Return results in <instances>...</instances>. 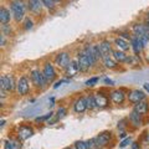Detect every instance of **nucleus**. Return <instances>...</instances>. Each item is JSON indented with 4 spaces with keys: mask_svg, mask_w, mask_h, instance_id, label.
<instances>
[{
    "mask_svg": "<svg viewBox=\"0 0 149 149\" xmlns=\"http://www.w3.org/2000/svg\"><path fill=\"white\" fill-rule=\"evenodd\" d=\"M11 13L14 15V19L19 22L24 19L25 15V11H26V5L22 0H14L11 3Z\"/></svg>",
    "mask_w": 149,
    "mask_h": 149,
    "instance_id": "f257e3e1",
    "label": "nucleus"
},
{
    "mask_svg": "<svg viewBox=\"0 0 149 149\" xmlns=\"http://www.w3.org/2000/svg\"><path fill=\"white\" fill-rule=\"evenodd\" d=\"M30 77H31V82L37 88H45L46 85H47V80L45 78L44 73L40 72L39 70H32Z\"/></svg>",
    "mask_w": 149,
    "mask_h": 149,
    "instance_id": "f03ea898",
    "label": "nucleus"
},
{
    "mask_svg": "<svg viewBox=\"0 0 149 149\" xmlns=\"http://www.w3.org/2000/svg\"><path fill=\"white\" fill-rule=\"evenodd\" d=\"M16 83L17 82H15L13 74H3L1 78H0V87H1V90L6 91V92L15 90Z\"/></svg>",
    "mask_w": 149,
    "mask_h": 149,
    "instance_id": "7ed1b4c3",
    "label": "nucleus"
},
{
    "mask_svg": "<svg viewBox=\"0 0 149 149\" xmlns=\"http://www.w3.org/2000/svg\"><path fill=\"white\" fill-rule=\"evenodd\" d=\"M16 90H17V93L20 96H25L29 93V90H30V82H29V78L26 76H22L19 78V81L16 83Z\"/></svg>",
    "mask_w": 149,
    "mask_h": 149,
    "instance_id": "20e7f679",
    "label": "nucleus"
},
{
    "mask_svg": "<svg viewBox=\"0 0 149 149\" xmlns=\"http://www.w3.org/2000/svg\"><path fill=\"white\" fill-rule=\"evenodd\" d=\"M77 63H78V67H80V71L81 72H87L88 70H90V67L92 66V63L90 61V58H88V56L83 52L78 55V57H77Z\"/></svg>",
    "mask_w": 149,
    "mask_h": 149,
    "instance_id": "39448f33",
    "label": "nucleus"
},
{
    "mask_svg": "<svg viewBox=\"0 0 149 149\" xmlns=\"http://www.w3.org/2000/svg\"><path fill=\"white\" fill-rule=\"evenodd\" d=\"M55 63L57 65L58 67H61V68L65 70L70 63H71V57H70V55L67 52H60L57 56H56Z\"/></svg>",
    "mask_w": 149,
    "mask_h": 149,
    "instance_id": "423d86ee",
    "label": "nucleus"
},
{
    "mask_svg": "<svg viewBox=\"0 0 149 149\" xmlns=\"http://www.w3.org/2000/svg\"><path fill=\"white\" fill-rule=\"evenodd\" d=\"M42 73H44V76L45 78L47 80V82H52L55 78H56V71H55V67H54V65L52 63H45V66H44V70H42Z\"/></svg>",
    "mask_w": 149,
    "mask_h": 149,
    "instance_id": "0eeeda50",
    "label": "nucleus"
},
{
    "mask_svg": "<svg viewBox=\"0 0 149 149\" xmlns=\"http://www.w3.org/2000/svg\"><path fill=\"white\" fill-rule=\"evenodd\" d=\"M32 134H34V129L31 127H29V125H21L17 130V139H20V141H26V139H29Z\"/></svg>",
    "mask_w": 149,
    "mask_h": 149,
    "instance_id": "6e6552de",
    "label": "nucleus"
},
{
    "mask_svg": "<svg viewBox=\"0 0 149 149\" xmlns=\"http://www.w3.org/2000/svg\"><path fill=\"white\" fill-rule=\"evenodd\" d=\"M95 100H96L97 108H106L109 103V97L106 96L104 93H102V92L95 93Z\"/></svg>",
    "mask_w": 149,
    "mask_h": 149,
    "instance_id": "1a4fd4ad",
    "label": "nucleus"
},
{
    "mask_svg": "<svg viewBox=\"0 0 149 149\" xmlns=\"http://www.w3.org/2000/svg\"><path fill=\"white\" fill-rule=\"evenodd\" d=\"M109 98L113 103L120 104V103H123V101L125 98V93L122 90H114V91H112L109 93Z\"/></svg>",
    "mask_w": 149,
    "mask_h": 149,
    "instance_id": "9d476101",
    "label": "nucleus"
},
{
    "mask_svg": "<svg viewBox=\"0 0 149 149\" xmlns=\"http://www.w3.org/2000/svg\"><path fill=\"white\" fill-rule=\"evenodd\" d=\"M111 138H112V133L111 132H102L96 137V141L102 148H103V147H107L109 144Z\"/></svg>",
    "mask_w": 149,
    "mask_h": 149,
    "instance_id": "9b49d317",
    "label": "nucleus"
},
{
    "mask_svg": "<svg viewBox=\"0 0 149 149\" xmlns=\"http://www.w3.org/2000/svg\"><path fill=\"white\" fill-rule=\"evenodd\" d=\"M144 98H146V95H144V92L143 91H139V90H134L132 91L128 95V100L129 102H132V103H138V102H141L143 101Z\"/></svg>",
    "mask_w": 149,
    "mask_h": 149,
    "instance_id": "f8f14e48",
    "label": "nucleus"
},
{
    "mask_svg": "<svg viewBox=\"0 0 149 149\" xmlns=\"http://www.w3.org/2000/svg\"><path fill=\"white\" fill-rule=\"evenodd\" d=\"M88 108L87 107V102H86V97H80L73 104V109L76 113H83L86 109Z\"/></svg>",
    "mask_w": 149,
    "mask_h": 149,
    "instance_id": "ddd939ff",
    "label": "nucleus"
},
{
    "mask_svg": "<svg viewBox=\"0 0 149 149\" xmlns=\"http://www.w3.org/2000/svg\"><path fill=\"white\" fill-rule=\"evenodd\" d=\"M42 0H29V3H27V8H29V10L35 13V14H39L41 13V9H42Z\"/></svg>",
    "mask_w": 149,
    "mask_h": 149,
    "instance_id": "4468645a",
    "label": "nucleus"
},
{
    "mask_svg": "<svg viewBox=\"0 0 149 149\" xmlns=\"http://www.w3.org/2000/svg\"><path fill=\"white\" fill-rule=\"evenodd\" d=\"M129 122L132 123L136 128H139L141 125H143V119H142V114L137 113L136 111H133L132 113L129 114Z\"/></svg>",
    "mask_w": 149,
    "mask_h": 149,
    "instance_id": "2eb2a0df",
    "label": "nucleus"
},
{
    "mask_svg": "<svg viewBox=\"0 0 149 149\" xmlns=\"http://www.w3.org/2000/svg\"><path fill=\"white\" fill-rule=\"evenodd\" d=\"M80 71V67H78V63L77 61H71V63L65 68V72H66V76L67 77H73L76 76L77 72Z\"/></svg>",
    "mask_w": 149,
    "mask_h": 149,
    "instance_id": "dca6fc26",
    "label": "nucleus"
},
{
    "mask_svg": "<svg viewBox=\"0 0 149 149\" xmlns=\"http://www.w3.org/2000/svg\"><path fill=\"white\" fill-rule=\"evenodd\" d=\"M148 109H149V103L148 102H146V101H141V102H138V103H136L134 104V108H133V111H136L137 113H139V114H142V116H144L148 112Z\"/></svg>",
    "mask_w": 149,
    "mask_h": 149,
    "instance_id": "f3484780",
    "label": "nucleus"
},
{
    "mask_svg": "<svg viewBox=\"0 0 149 149\" xmlns=\"http://www.w3.org/2000/svg\"><path fill=\"white\" fill-rule=\"evenodd\" d=\"M100 51H101L102 58L107 57V56H109V54L113 52V51H112V46L108 41H103V42L100 44Z\"/></svg>",
    "mask_w": 149,
    "mask_h": 149,
    "instance_id": "a211bd4d",
    "label": "nucleus"
},
{
    "mask_svg": "<svg viewBox=\"0 0 149 149\" xmlns=\"http://www.w3.org/2000/svg\"><path fill=\"white\" fill-rule=\"evenodd\" d=\"M133 32L137 36H142V35L149 36V26L142 25V24H136V25L133 26Z\"/></svg>",
    "mask_w": 149,
    "mask_h": 149,
    "instance_id": "6ab92c4d",
    "label": "nucleus"
},
{
    "mask_svg": "<svg viewBox=\"0 0 149 149\" xmlns=\"http://www.w3.org/2000/svg\"><path fill=\"white\" fill-rule=\"evenodd\" d=\"M143 47H144V45H143V42L141 41V39H139L137 35L132 36V49H133V51H134V54L138 55V54L142 51Z\"/></svg>",
    "mask_w": 149,
    "mask_h": 149,
    "instance_id": "aec40b11",
    "label": "nucleus"
},
{
    "mask_svg": "<svg viewBox=\"0 0 149 149\" xmlns=\"http://www.w3.org/2000/svg\"><path fill=\"white\" fill-rule=\"evenodd\" d=\"M114 45L118 47V50H120V51H127V50H129V42L127 40H124V39H122V37H117V39L114 40Z\"/></svg>",
    "mask_w": 149,
    "mask_h": 149,
    "instance_id": "412c9836",
    "label": "nucleus"
},
{
    "mask_svg": "<svg viewBox=\"0 0 149 149\" xmlns=\"http://www.w3.org/2000/svg\"><path fill=\"white\" fill-rule=\"evenodd\" d=\"M10 11L8 10L5 8H1L0 9V22L3 25H6L9 21H10Z\"/></svg>",
    "mask_w": 149,
    "mask_h": 149,
    "instance_id": "4be33fe9",
    "label": "nucleus"
},
{
    "mask_svg": "<svg viewBox=\"0 0 149 149\" xmlns=\"http://www.w3.org/2000/svg\"><path fill=\"white\" fill-rule=\"evenodd\" d=\"M4 149H21V141H5L4 142Z\"/></svg>",
    "mask_w": 149,
    "mask_h": 149,
    "instance_id": "5701e85b",
    "label": "nucleus"
},
{
    "mask_svg": "<svg viewBox=\"0 0 149 149\" xmlns=\"http://www.w3.org/2000/svg\"><path fill=\"white\" fill-rule=\"evenodd\" d=\"M66 114H67V109L65 108V107H60L58 111H57V113H56V117H55L52 120H51V122H49V124H52V123H55V122H57V120L62 119Z\"/></svg>",
    "mask_w": 149,
    "mask_h": 149,
    "instance_id": "b1692460",
    "label": "nucleus"
},
{
    "mask_svg": "<svg viewBox=\"0 0 149 149\" xmlns=\"http://www.w3.org/2000/svg\"><path fill=\"white\" fill-rule=\"evenodd\" d=\"M112 55H113V57L117 60V61H119V62H125V60H127V57H128V56L124 54V51H120V50L113 51Z\"/></svg>",
    "mask_w": 149,
    "mask_h": 149,
    "instance_id": "393cba45",
    "label": "nucleus"
},
{
    "mask_svg": "<svg viewBox=\"0 0 149 149\" xmlns=\"http://www.w3.org/2000/svg\"><path fill=\"white\" fill-rule=\"evenodd\" d=\"M102 60H103V63L107 68H116L117 67V60L116 58H112L109 56H107V57L102 58Z\"/></svg>",
    "mask_w": 149,
    "mask_h": 149,
    "instance_id": "a878e982",
    "label": "nucleus"
},
{
    "mask_svg": "<svg viewBox=\"0 0 149 149\" xmlns=\"http://www.w3.org/2000/svg\"><path fill=\"white\" fill-rule=\"evenodd\" d=\"M86 102H87V107H88L90 109H95V108H97L95 96H87V97H86Z\"/></svg>",
    "mask_w": 149,
    "mask_h": 149,
    "instance_id": "bb28decb",
    "label": "nucleus"
},
{
    "mask_svg": "<svg viewBox=\"0 0 149 149\" xmlns=\"http://www.w3.org/2000/svg\"><path fill=\"white\" fill-rule=\"evenodd\" d=\"M87 146H88V149H101L102 147L97 143L96 138H92L90 141H87Z\"/></svg>",
    "mask_w": 149,
    "mask_h": 149,
    "instance_id": "cd10ccee",
    "label": "nucleus"
},
{
    "mask_svg": "<svg viewBox=\"0 0 149 149\" xmlns=\"http://www.w3.org/2000/svg\"><path fill=\"white\" fill-rule=\"evenodd\" d=\"M125 62L129 63V65H138L139 63V57H138V55H132V56H128L127 60H125Z\"/></svg>",
    "mask_w": 149,
    "mask_h": 149,
    "instance_id": "c85d7f7f",
    "label": "nucleus"
},
{
    "mask_svg": "<svg viewBox=\"0 0 149 149\" xmlns=\"http://www.w3.org/2000/svg\"><path fill=\"white\" fill-rule=\"evenodd\" d=\"M74 148H76V149H88L87 142H83V141H77L76 143H74Z\"/></svg>",
    "mask_w": 149,
    "mask_h": 149,
    "instance_id": "c756f323",
    "label": "nucleus"
},
{
    "mask_svg": "<svg viewBox=\"0 0 149 149\" xmlns=\"http://www.w3.org/2000/svg\"><path fill=\"white\" fill-rule=\"evenodd\" d=\"M98 81H100V78H98V77H92V78H90V80H87V81H86V86L92 87V86H95Z\"/></svg>",
    "mask_w": 149,
    "mask_h": 149,
    "instance_id": "7c9ffc66",
    "label": "nucleus"
},
{
    "mask_svg": "<svg viewBox=\"0 0 149 149\" xmlns=\"http://www.w3.org/2000/svg\"><path fill=\"white\" fill-rule=\"evenodd\" d=\"M54 116V113L52 112H50V113H47V114H45V116H42V117H37L35 120L36 122H44V120H46V119H49V118H51Z\"/></svg>",
    "mask_w": 149,
    "mask_h": 149,
    "instance_id": "2f4dec72",
    "label": "nucleus"
},
{
    "mask_svg": "<svg viewBox=\"0 0 149 149\" xmlns=\"http://www.w3.org/2000/svg\"><path fill=\"white\" fill-rule=\"evenodd\" d=\"M42 4L49 9H54L55 8V1L54 0H42Z\"/></svg>",
    "mask_w": 149,
    "mask_h": 149,
    "instance_id": "473e14b6",
    "label": "nucleus"
},
{
    "mask_svg": "<svg viewBox=\"0 0 149 149\" xmlns=\"http://www.w3.org/2000/svg\"><path fill=\"white\" fill-rule=\"evenodd\" d=\"M32 26H34V22H32V20H30L29 17H26L25 19V30L32 29Z\"/></svg>",
    "mask_w": 149,
    "mask_h": 149,
    "instance_id": "72a5a7b5",
    "label": "nucleus"
},
{
    "mask_svg": "<svg viewBox=\"0 0 149 149\" xmlns=\"http://www.w3.org/2000/svg\"><path fill=\"white\" fill-rule=\"evenodd\" d=\"M130 143H132V139H130L129 137L128 138H125V139H123V141L122 142H120V144H119V147L120 148H125V147H127V146H129V144Z\"/></svg>",
    "mask_w": 149,
    "mask_h": 149,
    "instance_id": "f704fd0d",
    "label": "nucleus"
},
{
    "mask_svg": "<svg viewBox=\"0 0 149 149\" xmlns=\"http://www.w3.org/2000/svg\"><path fill=\"white\" fill-rule=\"evenodd\" d=\"M65 82H67V81H66V80H61V81H58V82H56V85H55L54 87H55V88H57L58 86H61V85H62V83H65Z\"/></svg>",
    "mask_w": 149,
    "mask_h": 149,
    "instance_id": "c9c22d12",
    "label": "nucleus"
},
{
    "mask_svg": "<svg viewBox=\"0 0 149 149\" xmlns=\"http://www.w3.org/2000/svg\"><path fill=\"white\" fill-rule=\"evenodd\" d=\"M130 149H141V148H139L138 143H132V148H130Z\"/></svg>",
    "mask_w": 149,
    "mask_h": 149,
    "instance_id": "e433bc0d",
    "label": "nucleus"
},
{
    "mask_svg": "<svg viewBox=\"0 0 149 149\" xmlns=\"http://www.w3.org/2000/svg\"><path fill=\"white\" fill-rule=\"evenodd\" d=\"M0 44H1V46L5 45V37H4V35H1V37H0Z\"/></svg>",
    "mask_w": 149,
    "mask_h": 149,
    "instance_id": "4c0bfd02",
    "label": "nucleus"
},
{
    "mask_svg": "<svg viewBox=\"0 0 149 149\" xmlns=\"http://www.w3.org/2000/svg\"><path fill=\"white\" fill-rule=\"evenodd\" d=\"M143 88L149 93V83H144V85H143Z\"/></svg>",
    "mask_w": 149,
    "mask_h": 149,
    "instance_id": "58836bf2",
    "label": "nucleus"
},
{
    "mask_svg": "<svg viewBox=\"0 0 149 149\" xmlns=\"http://www.w3.org/2000/svg\"><path fill=\"white\" fill-rule=\"evenodd\" d=\"M104 82H106V83H109V86L113 85V81H111L109 78H104Z\"/></svg>",
    "mask_w": 149,
    "mask_h": 149,
    "instance_id": "ea45409f",
    "label": "nucleus"
},
{
    "mask_svg": "<svg viewBox=\"0 0 149 149\" xmlns=\"http://www.w3.org/2000/svg\"><path fill=\"white\" fill-rule=\"evenodd\" d=\"M146 25H147V26H149V14H148L147 17H146Z\"/></svg>",
    "mask_w": 149,
    "mask_h": 149,
    "instance_id": "a19ab883",
    "label": "nucleus"
},
{
    "mask_svg": "<svg viewBox=\"0 0 149 149\" xmlns=\"http://www.w3.org/2000/svg\"><path fill=\"white\" fill-rule=\"evenodd\" d=\"M4 124H5V120L3 119V120H1V124H0V125H1V127H4Z\"/></svg>",
    "mask_w": 149,
    "mask_h": 149,
    "instance_id": "79ce46f5",
    "label": "nucleus"
},
{
    "mask_svg": "<svg viewBox=\"0 0 149 149\" xmlns=\"http://www.w3.org/2000/svg\"><path fill=\"white\" fill-rule=\"evenodd\" d=\"M65 149H76V148H71V147H67V148H65Z\"/></svg>",
    "mask_w": 149,
    "mask_h": 149,
    "instance_id": "37998d69",
    "label": "nucleus"
},
{
    "mask_svg": "<svg viewBox=\"0 0 149 149\" xmlns=\"http://www.w3.org/2000/svg\"><path fill=\"white\" fill-rule=\"evenodd\" d=\"M54 1H55V3H56V1H61V0H54Z\"/></svg>",
    "mask_w": 149,
    "mask_h": 149,
    "instance_id": "c03bdc74",
    "label": "nucleus"
}]
</instances>
